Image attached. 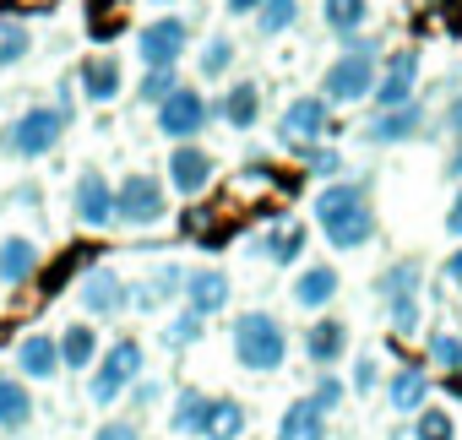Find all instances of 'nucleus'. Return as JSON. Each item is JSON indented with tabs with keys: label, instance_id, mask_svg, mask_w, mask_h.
I'll use <instances>...</instances> for the list:
<instances>
[{
	"label": "nucleus",
	"instance_id": "23",
	"mask_svg": "<svg viewBox=\"0 0 462 440\" xmlns=\"http://www.w3.org/2000/svg\"><path fill=\"white\" fill-rule=\"evenodd\" d=\"M278 440H327V413L310 397L289 402V413L278 418Z\"/></svg>",
	"mask_w": 462,
	"mask_h": 440
},
{
	"label": "nucleus",
	"instance_id": "16",
	"mask_svg": "<svg viewBox=\"0 0 462 440\" xmlns=\"http://www.w3.org/2000/svg\"><path fill=\"white\" fill-rule=\"evenodd\" d=\"M185 305L196 310V316H217L223 305H228V278L217 272V267H196V272H185Z\"/></svg>",
	"mask_w": 462,
	"mask_h": 440
},
{
	"label": "nucleus",
	"instance_id": "19",
	"mask_svg": "<svg viewBox=\"0 0 462 440\" xmlns=\"http://www.w3.org/2000/svg\"><path fill=\"white\" fill-rule=\"evenodd\" d=\"M343 348H348V326H343L337 316H321V321L305 332V353H310V364H321V370H332V364L343 359Z\"/></svg>",
	"mask_w": 462,
	"mask_h": 440
},
{
	"label": "nucleus",
	"instance_id": "7",
	"mask_svg": "<svg viewBox=\"0 0 462 440\" xmlns=\"http://www.w3.org/2000/svg\"><path fill=\"white\" fill-rule=\"evenodd\" d=\"M158 217H163V179H152V174H125V179L115 185V224L147 229V224H158Z\"/></svg>",
	"mask_w": 462,
	"mask_h": 440
},
{
	"label": "nucleus",
	"instance_id": "22",
	"mask_svg": "<svg viewBox=\"0 0 462 440\" xmlns=\"http://www.w3.org/2000/svg\"><path fill=\"white\" fill-rule=\"evenodd\" d=\"M386 402H392L397 413H419V408L430 402V375H424L419 364H402V370L386 380Z\"/></svg>",
	"mask_w": 462,
	"mask_h": 440
},
{
	"label": "nucleus",
	"instance_id": "44",
	"mask_svg": "<svg viewBox=\"0 0 462 440\" xmlns=\"http://www.w3.org/2000/svg\"><path fill=\"white\" fill-rule=\"evenodd\" d=\"M223 6H228V17H256L262 0H223Z\"/></svg>",
	"mask_w": 462,
	"mask_h": 440
},
{
	"label": "nucleus",
	"instance_id": "25",
	"mask_svg": "<svg viewBox=\"0 0 462 440\" xmlns=\"http://www.w3.org/2000/svg\"><path fill=\"white\" fill-rule=\"evenodd\" d=\"M39 267V245L23 240V234H6L0 240V283H28Z\"/></svg>",
	"mask_w": 462,
	"mask_h": 440
},
{
	"label": "nucleus",
	"instance_id": "1",
	"mask_svg": "<svg viewBox=\"0 0 462 440\" xmlns=\"http://www.w3.org/2000/svg\"><path fill=\"white\" fill-rule=\"evenodd\" d=\"M316 224L327 234L332 251H359L375 240V206H370V190L354 185V179H337L316 196Z\"/></svg>",
	"mask_w": 462,
	"mask_h": 440
},
{
	"label": "nucleus",
	"instance_id": "9",
	"mask_svg": "<svg viewBox=\"0 0 462 440\" xmlns=\"http://www.w3.org/2000/svg\"><path fill=\"white\" fill-rule=\"evenodd\" d=\"M71 212H77V224H88V229H109L115 224V185L98 169H82L77 190H71Z\"/></svg>",
	"mask_w": 462,
	"mask_h": 440
},
{
	"label": "nucleus",
	"instance_id": "10",
	"mask_svg": "<svg viewBox=\"0 0 462 440\" xmlns=\"http://www.w3.org/2000/svg\"><path fill=\"white\" fill-rule=\"evenodd\" d=\"M185 44H190L185 17H158V23H147V28L136 33V55H142V66H174V60L185 55Z\"/></svg>",
	"mask_w": 462,
	"mask_h": 440
},
{
	"label": "nucleus",
	"instance_id": "42",
	"mask_svg": "<svg viewBox=\"0 0 462 440\" xmlns=\"http://www.w3.org/2000/svg\"><path fill=\"white\" fill-rule=\"evenodd\" d=\"M354 391H375V359H359L354 364Z\"/></svg>",
	"mask_w": 462,
	"mask_h": 440
},
{
	"label": "nucleus",
	"instance_id": "6",
	"mask_svg": "<svg viewBox=\"0 0 462 440\" xmlns=\"http://www.w3.org/2000/svg\"><path fill=\"white\" fill-rule=\"evenodd\" d=\"M375 50H348V55H337L332 66H327V77H321V98L327 104H359V98H370V87H375Z\"/></svg>",
	"mask_w": 462,
	"mask_h": 440
},
{
	"label": "nucleus",
	"instance_id": "27",
	"mask_svg": "<svg viewBox=\"0 0 462 440\" xmlns=\"http://www.w3.org/2000/svg\"><path fill=\"white\" fill-rule=\"evenodd\" d=\"M93 359H98V332L88 321H71L60 332V370H93Z\"/></svg>",
	"mask_w": 462,
	"mask_h": 440
},
{
	"label": "nucleus",
	"instance_id": "2",
	"mask_svg": "<svg viewBox=\"0 0 462 440\" xmlns=\"http://www.w3.org/2000/svg\"><path fill=\"white\" fill-rule=\"evenodd\" d=\"M235 359H240L245 370H256V375H273V370L289 359L283 326H278L267 310H245V316L235 321Z\"/></svg>",
	"mask_w": 462,
	"mask_h": 440
},
{
	"label": "nucleus",
	"instance_id": "15",
	"mask_svg": "<svg viewBox=\"0 0 462 440\" xmlns=\"http://www.w3.org/2000/svg\"><path fill=\"white\" fill-rule=\"evenodd\" d=\"M169 185H174L180 196H201V190L212 185V152L196 147V142H180V147L169 152Z\"/></svg>",
	"mask_w": 462,
	"mask_h": 440
},
{
	"label": "nucleus",
	"instance_id": "21",
	"mask_svg": "<svg viewBox=\"0 0 462 440\" xmlns=\"http://www.w3.org/2000/svg\"><path fill=\"white\" fill-rule=\"evenodd\" d=\"M337 267H305L300 278H294V305L300 310H321V305H332L337 299Z\"/></svg>",
	"mask_w": 462,
	"mask_h": 440
},
{
	"label": "nucleus",
	"instance_id": "11",
	"mask_svg": "<svg viewBox=\"0 0 462 440\" xmlns=\"http://www.w3.org/2000/svg\"><path fill=\"white\" fill-rule=\"evenodd\" d=\"M413 87H419V55H413V50H397V55H386V66L375 71L370 98H375V109H397V104L413 98Z\"/></svg>",
	"mask_w": 462,
	"mask_h": 440
},
{
	"label": "nucleus",
	"instance_id": "12",
	"mask_svg": "<svg viewBox=\"0 0 462 440\" xmlns=\"http://www.w3.org/2000/svg\"><path fill=\"white\" fill-rule=\"evenodd\" d=\"M283 142L289 147H310L316 136H327L332 131V104L321 98V93H310V98H294L289 109H283Z\"/></svg>",
	"mask_w": 462,
	"mask_h": 440
},
{
	"label": "nucleus",
	"instance_id": "24",
	"mask_svg": "<svg viewBox=\"0 0 462 440\" xmlns=\"http://www.w3.org/2000/svg\"><path fill=\"white\" fill-rule=\"evenodd\" d=\"M201 435H207V440H240V435H245V402H235V397H212V402H207Z\"/></svg>",
	"mask_w": 462,
	"mask_h": 440
},
{
	"label": "nucleus",
	"instance_id": "18",
	"mask_svg": "<svg viewBox=\"0 0 462 440\" xmlns=\"http://www.w3.org/2000/svg\"><path fill=\"white\" fill-rule=\"evenodd\" d=\"M17 370L33 375V380H50L60 375V337H44V332H28L17 343Z\"/></svg>",
	"mask_w": 462,
	"mask_h": 440
},
{
	"label": "nucleus",
	"instance_id": "8",
	"mask_svg": "<svg viewBox=\"0 0 462 440\" xmlns=\"http://www.w3.org/2000/svg\"><path fill=\"white\" fill-rule=\"evenodd\" d=\"M212 120V104L196 93V87H174L163 104H158V131L174 136V142H196Z\"/></svg>",
	"mask_w": 462,
	"mask_h": 440
},
{
	"label": "nucleus",
	"instance_id": "28",
	"mask_svg": "<svg viewBox=\"0 0 462 440\" xmlns=\"http://www.w3.org/2000/svg\"><path fill=\"white\" fill-rule=\"evenodd\" d=\"M33 418V397L17 375H0V429H23Z\"/></svg>",
	"mask_w": 462,
	"mask_h": 440
},
{
	"label": "nucleus",
	"instance_id": "5",
	"mask_svg": "<svg viewBox=\"0 0 462 440\" xmlns=\"http://www.w3.org/2000/svg\"><path fill=\"white\" fill-rule=\"evenodd\" d=\"M136 380H142V343H136V337H120V343L93 364V386H88V391H93L98 408H109V402H120Z\"/></svg>",
	"mask_w": 462,
	"mask_h": 440
},
{
	"label": "nucleus",
	"instance_id": "3",
	"mask_svg": "<svg viewBox=\"0 0 462 440\" xmlns=\"http://www.w3.org/2000/svg\"><path fill=\"white\" fill-rule=\"evenodd\" d=\"M419 289H424V267L419 261H392L375 283L381 305H386V321L397 337H413L419 332Z\"/></svg>",
	"mask_w": 462,
	"mask_h": 440
},
{
	"label": "nucleus",
	"instance_id": "26",
	"mask_svg": "<svg viewBox=\"0 0 462 440\" xmlns=\"http://www.w3.org/2000/svg\"><path fill=\"white\" fill-rule=\"evenodd\" d=\"M82 93H88V104H115V98H120V60L93 55V60L82 66Z\"/></svg>",
	"mask_w": 462,
	"mask_h": 440
},
{
	"label": "nucleus",
	"instance_id": "14",
	"mask_svg": "<svg viewBox=\"0 0 462 440\" xmlns=\"http://www.w3.org/2000/svg\"><path fill=\"white\" fill-rule=\"evenodd\" d=\"M77 299H82V310H88V316H120V310L131 305V283H125L120 272L98 267V272H88V278H82Z\"/></svg>",
	"mask_w": 462,
	"mask_h": 440
},
{
	"label": "nucleus",
	"instance_id": "32",
	"mask_svg": "<svg viewBox=\"0 0 462 440\" xmlns=\"http://www.w3.org/2000/svg\"><path fill=\"white\" fill-rule=\"evenodd\" d=\"M207 402H212V397H201L196 386H185V391L174 397V413H169V424H174L180 435H201V424H207Z\"/></svg>",
	"mask_w": 462,
	"mask_h": 440
},
{
	"label": "nucleus",
	"instance_id": "4",
	"mask_svg": "<svg viewBox=\"0 0 462 440\" xmlns=\"http://www.w3.org/2000/svg\"><path fill=\"white\" fill-rule=\"evenodd\" d=\"M66 125H71V115H66V109H55V104H33L28 115H17V120H12L6 142H12V152H17V158H44V152H55V147H60Z\"/></svg>",
	"mask_w": 462,
	"mask_h": 440
},
{
	"label": "nucleus",
	"instance_id": "13",
	"mask_svg": "<svg viewBox=\"0 0 462 440\" xmlns=\"http://www.w3.org/2000/svg\"><path fill=\"white\" fill-rule=\"evenodd\" d=\"M424 131V104H397V109H381L370 125H365V142L370 147H397V142H413Z\"/></svg>",
	"mask_w": 462,
	"mask_h": 440
},
{
	"label": "nucleus",
	"instance_id": "31",
	"mask_svg": "<svg viewBox=\"0 0 462 440\" xmlns=\"http://www.w3.org/2000/svg\"><path fill=\"white\" fill-rule=\"evenodd\" d=\"M294 23H300V0H262V6H256V33L262 39H278Z\"/></svg>",
	"mask_w": 462,
	"mask_h": 440
},
{
	"label": "nucleus",
	"instance_id": "37",
	"mask_svg": "<svg viewBox=\"0 0 462 440\" xmlns=\"http://www.w3.org/2000/svg\"><path fill=\"white\" fill-rule=\"evenodd\" d=\"M201 332H207V316L185 310V316H174V321L163 326V343H169V348H190V343H196Z\"/></svg>",
	"mask_w": 462,
	"mask_h": 440
},
{
	"label": "nucleus",
	"instance_id": "39",
	"mask_svg": "<svg viewBox=\"0 0 462 440\" xmlns=\"http://www.w3.org/2000/svg\"><path fill=\"white\" fill-rule=\"evenodd\" d=\"M310 402H316V408H321V413H332V408H337V402H343V380H337V375H332V370H327V375H321V380H316V391H310Z\"/></svg>",
	"mask_w": 462,
	"mask_h": 440
},
{
	"label": "nucleus",
	"instance_id": "30",
	"mask_svg": "<svg viewBox=\"0 0 462 440\" xmlns=\"http://www.w3.org/2000/svg\"><path fill=\"white\" fill-rule=\"evenodd\" d=\"M180 289H185V272H180V267H163V272H152V278H147V283L131 294V305H142V310H158V305H163V299H174Z\"/></svg>",
	"mask_w": 462,
	"mask_h": 440
},
{
	"label": "nucleus",
	"instance_id": "41",
	"mask_svg": "<svg viewBox=\"0 0 462 440\" xmlns=\"http://www.w3.org/2000/svg\"><path fill=\"white\" fill-rule=\"evenodd\" d=\"M93 440H142V435H136V424H131V418H109V424H98V435H93Z\"/></svg>",
	"mask_w": 462,
	"mask_h": 440
},
{
	"label": "nucleus",
	"instance_id": "33",
	"mask_svg": "<svg viewBox=\"0 0 462 440\" xmlns=\"http://www.w3.org/2000/svg\"><path fill=\"white\" fill-rule=\"evenodd\" d=\"M28 50H33V33L17 17H0V71L17 66V60H28Z\"/></svg>",
	"mask_w": 462,
	"mask_h": 440
},
{
	"label": "nucleus",
	"instance_id": "20",
	"mask_svg": "<svg viewBox=\"0 0 462 440\" xmlns=\"http://www.w3.org/2000/svg\"><path fill=\"white\" fill-rule=\"evenodd\" d=\"M267 261H278V267H294L300 261V251H305V224L300 217H278V224L262 234V245H256Z\"/></svg>",
	"mask_w": 462,
	"mask_h": 440
},
{
	"label": "nucleus",
	"instance_id": "35",
	"mask_svg": "<svg viewBox=\"0 0 462 440\" xmlns=\"http://www.w3.org/2000/svg\"><path fill=\"white\" fill-rule=\"evenodd\" d=\"M413 440H457V424H451V413H446V408H419Z\"/></svg>",
	"mask_w": 462,
	"mask_h": 440
},
{
	"label": "nucleus",
	"instance_id": "38",
	"mask_svg": "<svg viewBox=\"0 0 462 440\" xmlns=\"http://www.w3.org/2000/svg\"><path fill=\"white\" fill-rule=\"evenodd\" d=\"M430 359L440 370H462V337L457 332H430Z\"/></svg>",
	"mask_w": 462,
	"mask_h": 440
},
{
	"label": "nucleus",
	"instance_id": "34",
	"mask_svg": "<svg viewBox=\"0 0 462 440\" xmlns=\"http://www.w3.org/2000/svg\"><path fill=\"white\" fill-rule=\"evenodd\" d=\"M174 87H180L174 66H147V77H142V87H136V93H142V104H152V109H158V104H163Z\"/></svg>",
	"mask_w": 462,
	"mask_h": 440
},
{
	"label": "nucleus",
	"instance_id": "43",
	"mask_svg": "<svg viewBox=\"0 0 462 440\" xmlns=\"http://www.w3.org/2000/svg\"><path fill=\"white\" fill-rule=\"evenodd\" d=\"M446 234H457V240H462V190L451 196V212H446Z\"/></svg>",
	"mask_w": 462,
	"mask_h": 440
},
{
	"label": "nucleus",
	"instance_id": "47",
	"mask_svg": "<svg viewBox=\"0 0 462 440\" xmlns=\"http://www.w3.org/2000/svg\"><path fill=\"white\" fill-rule=\"evenodd\" d=\"M451 174H457V179H462V147H457V158H451Z\"/></svg>",
	"mask_w": 462,
	"mask_h": 440
},
{
	"label": "nucleus",
	"instance_id": "17",
	"mask_svg": "<svg viewBox=\"0 0 462 440\" xmlns=\"http://www.w3.org/2000/svg\"><path fill=\"white\" fill-rule=\"evenodd\" d=\"M212 115L228 120L235 131H251V125L262 120V87H256V82H235V87H228V93L212 104Z\"/></svg>",
	"mask_w": 462,
	"mask_h": 440
},
{
	"label": "nucleus",
	"instance_id": "45",
	"mask_svg": "<svg viewBox=\"0 0 462 440\" xmlns=\"http://www.w3.org/2000/svg\"><path fill=\"white\" fill-rule=\"evenodd\" d=\"M446 125H451V131H457V142H462V98H457V104L446 109Z\"/></svg>",
	"mask_w": 462,
	"mask_h": 440
},
{
	"label": "nucleus",
	"instance_id": "46",
	"mask_svg": "<svg viewBox=\"0 0 462 440\" xmlns=\"http://www.w3.org/2000/svg\"><path fill=\"white\" fill-rule=\"evenodd\" d=\"M446 278H451V283L462 289V251H451V261H446Z\"/></svg>",
	"mask_w": 462,
	"mask_h": 440
},
{
	"label": "nucleus",
	"instance_id": "29",
	"mask_svg": "<svg viewBox=\"0 0 462 440\" xmlns=\"http://www.w3.org/2000/svg\"><path fill=\"white\" fill-rule=\"evenodd\" d=\"M321 17H327V28H332L337 39H354V33H365V23H370V0H327Z\"/></svg>",
	"mask_w": 462,
	"mask_h": 440
},
{
	"label": "nucleus",
	"instance_id": "40",
	"mask_svg": "<svg viewBox=\"0 0 462 440\" xmlns=\"http://www.w3.org/2000/svg\"><path fill=\"white\" fill-rule=\"evenodd\" d=\"M294 152H305V163H310L316 174H337V169H343L337 152H321V147H294Z\"/></svg>",
	"mask_w": 462,
	"mask_h": 440
},
{
	"label": "nucleus",
	"instance_id": "36",
	"mask_svg": "<svg viewBox=\"0 0 462 440\" xmlns=\"http://www.w3.org/2000/svg\"><path fill=\"white\" fill-rule=\"evenodd\" d=\"M196 66H201V77H223L228 66H235V44H228L223 33H212V39L201 44V60H196Z\"/></svg>",
	"mask_w": 462,
	"mask_h": 440
}]
</instances>
